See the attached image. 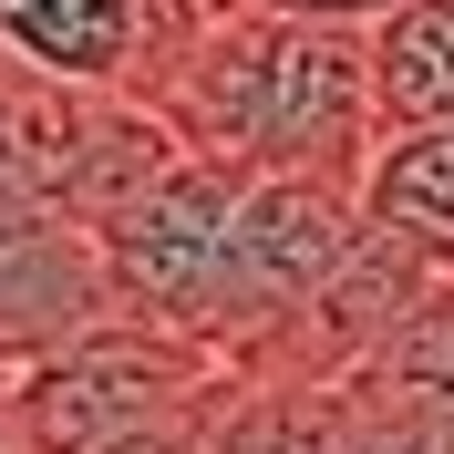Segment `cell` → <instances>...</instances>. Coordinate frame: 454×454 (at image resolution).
<instances>
[{"instance_id":"obj_1","label":"cell","mask_w":454,"mask_h":454,"mask_svg":"<svg viewBox=\"0 0 454 454\" xmlns=\"http://www.w3.org/2000/svg\"><path fill=\"white\" fill-rule=\"evenodd\" d=\"M155 124L186 155L238 176H331L362 186L372 155V62L362 31L340 21H289V11H248V0H207L186 52L155 83Z\"/></svg>"},{"instance_id":"obj_3","label":"cell","mask_w":454,"mask_h":454,"mask_svg":"<svg viewBox=\"0 0 454 454\" xmlns=\"http://www.w3.org/2000/svg\"><path fill=\"white\" fill-rule=\"evenodd\" d=\"M207 0H0V62L73 93H124L155 114L166 62L186 52Z\"/></svg>"},{"instance_id":"obj_7","label":"cell","mask_w":454,"mask_h":454,"mask_svg":"<svg viewBox=\"0 0 454 454\" xmlns=\"http://www.w3.org/2000/svg\"><path fill=\"white\" fill-rule=\"evenodd\" d=\"M331 393L362 403V413H424V424H454V279H434L424 300L393 320V340H382L362 372H340Z\"/></svg>"},{"instance_id":"obj_6","label":"cell","mask_w":454,"mask_h":454,"mask_svg":"<svg viewBox=\"0 0 454 454\" xmlns=\"http://www.w3.org/2000/svg\"><path fill=\"white\" fill-rule=\"evenodd\" d=\"M372 62V124L413 135V124H454V0H393L362 31Z\"/></svg>"},{"instance_id":"obj_5","label":"cell","mask_w":454,"mask_h":454,"mask_svg":"<svg viewBox=\"0 0 454 454\" xmlns=\"http://www.w3.org/2000/svg\"><path fill=\"white\" fill-rule=\"evenodd\" d=\"M351 217L372 238H393L424 279H454V124H413V135H372Z\"/></svg>"},{"instance_id":"obj_12","label":"cell","mask_w":454,"mask_h":454,"mask_svg":"<svg viewBox=\"0 0 454 454\" xmlns=\"http://www.w3.org/2000/svg\"><path fill=\"white\" fill-rule=\"evenodd\" d=\"M0 382H11V362H0ZM0 454H21V444H11V403H0Z\"/></svg>"},{"instance_id":"obj_9","label":"cell","mask_w":454,"mask_h":454,"mask_svg":"<svg viewBox=\"0 0 454 454\" xmlns=\"http://www.w3.org/2000/svg\"><path fill=\"white\" fill-rule=\"evenodd\" d=\"M331 454H454V424H424V413H362V403L331 393Z\"/></svg>"},{"instance_id":"obj_13","label":"cell","mask_w":454,"mask_h":454,"mask_svg":"<svg viewBox=\"0 0 454 454\" xmlns=\"http://www.w3.org/2000/svg\"><path fill=\"white\" fill-rule=\"evenodd\" d=\"M0 93H11V62H0Z\"/></svg>"},{"instance_id":"obj_10","label":"cell","mask_w":454,"mask_h":454,"mask_svg":"<svg viewBox=\"0 0 454 454\" xmlns=\"http://www.w3.org/2000/svg\"><path fill=\"white\" fill-rule=\"evenodd\" d=\"M248 11H289V21H340V31H372L393 0H248Z\"/></svg>"},{"instance_id":"obj_8","label":"cell","mask_w":454,"mask_h":454,"mask_svg":"<svg viewBox=\"0 0 454 454\" xmlns=\"http://www.w3.org/2000/svg\"><path fill=\"white\" fill-rule=\"evenodd\" d=\"M197 454H331V393L217 382V403L197 413Z\"/></svg>"},{"instance_id":"obj_2","label":"cell","mask_w":454,"mask_h":454,"mask_svg":"<svg viewBox=\"0 0 454 454\" xmlns=\"http://www.w3.org/2000/svg\"><path fill=\"white\" fill-rule=\"evenodd\" d=\"M217 382L227 372L207 351H186V340L135 331V320H93V331L11 362L0 403H11V444L21 454H93V444H124V434L207 413Z\"/></svg>"},{"instance_id":"obj_11","label":"cell","mask_w":454,"mask_h":454,"mask_svg":"<svg viewBox=\"0 0 454 454\" xmlns=\"http://www.w3.org/2000/svg\"><path fill=\"white\" fill-rule=\"evenodd\" d=\"M93 454H197V413L186 424H155V434H124V444H93Z\"/></svg>"},{"instance_id":"obj_4","label":"cell","mask_w":454,"mask_h":454,"mask_svg":"<svg viewBox=\"0 0 454 454\" xmlns=\"http://www.w3.org/2000/svg\"><path fill=\"white\" fill-rule=\"evenodd\" d=\"M93 320H114L93 238L62 207H42L31 186L0 176V362H31V351H52Z\"/></svg>"}]
</instances>
